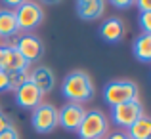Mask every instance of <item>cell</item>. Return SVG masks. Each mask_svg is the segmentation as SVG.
<instances>
[{
	"mask_svg": "<svg viewBox=\"0 0 151 139\" xmlns=\"http://www.w3.org/2000/svg\"><path fill=\"white\" fill-rule=\"evenodd\" d=\"M31 126L37 133H52L59 126V113L58 107H54L52 103L42 101L37 109L31 110Z\"/></svg>",
	"mask_w": 151,
	"mask_h": 139,
	"instance_id": "5b68a950",
	"label": "cell"
},
{
	"mask_svg": "<svg viewBox=\"0 0 151 139\" xmlns=\"http://www.w3.org/2000/svg\"><path fill=\"white\" fill-rule=\"evenodd\" d=\"M134 4L138 6L140 14H144V11H151V0H136Z\"/></svg>",
	"mask_w": 151,
	"mask_h": 139,
	"instance_id": "7402d4cb",
	"label": "cell"
},
{
	"mask_svg": "<svg viewBox=\"0 0 151 139\" xmlns=\"http://www.w3.org/2000/svg\"><path fill=\"white\" fill-rule=\"evenodd\" d=\"M29 82H33L46 95L55 88V74L48 65H37L33 71H29Z\"/></svg>",
	"mask_w": 151,
	"mask_h": 139,
	"instance_id": "30bf717a",
	"label": "cell"
},
{
	"mask_svg": "<svg viewBox=\"0 0 151 139\" xmlns=\"http://www.w3.org/2000/svg\"><path fill=\"white\" fill-rule=\"evenodd\" d=\"M0 92H8V73L0 71Z\"/></svg>",
	"mask_w": 151,
	"mask_h": 139,
	"instance_id": "603a6c76",
	"label": "cell"
},
{
	"mask_svg": "<svg viewBox=\"0 0 151 139\" xmlns=\"http://www.w3.org/2000/svg\"><path fill=\"white\" fill-rule=\"evenodd\" d=\"M128 139H149L151 137V118L147 114H142L130 128H126Z\"/></svg>",
	"mask_w": 151,
	"mask_h": 139,
	"instance_id": "5bb4252c",
	"label": "cell"
},
{
	"mask_svg": "<svg viewBox=\"0 0 151 139\" xmlns=\"http://www.w3.org/2000/svg\"><path fill=\"white\" fill-rule=\"evenodd\" d=\"M17 34L19 31H17V21H15V11L2 8L0 10V42H6Z\"/></svg>",
	"mask_w": 151,
	"mask_h": 139,
	"instance_id": "4fadbf2b",
	"label": "cell"
},
{
	"mask_svg": "<svg viewBox=\"0 0 151 139\" xmlns=\"http://www.w3.org/2000/svg\"><path fill=\"white\" fill-rule=\"evenodd\" d=\"M61 93L69 103L84 105V103H88V101L94 99L96 88H94V82H92V78H90V74L86 73V71L75 69L63 78Z\"/></svg>",
	"mask_w": 151,
	"mask_h": 139,
	"instance_id": "6da1fadb",
	"label": "cell"
},
{
	"mask_svg": "<svg viewBox=\"0 0 151 139\" xmlns=\"http://www.w3.org/2000/svg\"><path fill=\"white\" fill-rule=\"evenodd\" d=\"M59 2H61V0H38V4H40V6H42V4H48V6H54V4H59Z\"/></svg>",
	"mask_w": 151,
	"mask_h": 139,
	"instance_id": "4316f807",
	"label": "cell"
},
{
	"mask_svg": "<svg viewBox=\"0 0 151 139\" xmlns=\"http://www.w3.org/2000/svg\"><path fill=\"white\" fill-rule=\"evenodd\" d=\"M4 61H6V46L0 44V71L4 69Z\"/></svg>",
	"mask_w": 151,
	"mask_h": 139,
	"instance_id": "484cf974",
	"label": "cell"
},
{
	"mask_svg": "<svg viewBox=\"0 0 151 139\" xmlns=\"http://www.w3.org/2000/svg\"><path fill=\"white\" fill-rule=\"evenodd\" d=\"M77 133L81 139H105L109 135V118L100 109L86 110Z\"/></svg>",
	"mask_w": 151,
	"mask_h": 139,
	"instance_id": "7a4b0ae2",
	"label": "cell"
},
{
	"mask_svg": "<svg viewBox=\"0 0 151 139\" xmlns=\"http://www.w3.org/2000/svg\"><path fill=\"white\" fill-rule=\"evenodd\" d=\"M107 2H111L115 8H119V10H126V8L134 6V2H136V0H107Z\"/></svg>",
	"mask_w": 151,
	"mask_h": 139,
	"instance_id": "ffe728a7",
	"label": "cell"
},
{
	"mask_svg": "<svg viewBox=\"0 0 151 139\" xmlns=\"http://www.w3.org/2000/svg\"><path fill=\"white\" fill-rule=\"evenodd\" d=\"M2 2L6 4L8 10H15V8H19L23 2H25V0H2Z\"/></svg>",
	"mask_w": 151,
	"mask_h": 139,
	"instance_id": "cb8c5ba5",
	"label": "cell"
},
{
	"mask_svg": "<svg viewBox=\"0 0 151 139\" xmlns=\"http://www.w3.org/2000/svg\"><path fill=\"white\" fill-rule=\"evenodd\" d=\"M140 27L144 31V34H151V11L140 14Z\"/></svg>",
	"mask_w": 151,
	"mask_h": 139,
	"instance_id": "ac0fdd59",
	"label": "cell"
},
{
	"mask_svg": "<svg viewBox=\"0 0 151 139\" xmlns=\"http://www.w3.org/2000/svg\"><path fill=\"white\" fill-rule=\"evenodd\" d=\"M103 99L109 107L121 105L126 101H134L138 97V86L136 82L128 80V78H121V80H111L103 88Z\"/></svg>",
	"mask_w": 151,
	"mask_h": 139,
	"instance_id": "277c9868",
	"label": "cell"
},
{
	"mask_svg": "<svg viewBox=\"0 0 151 139\" xmlns=\"http://www.w3.org/2000/svg\"><path fill=\"white\" fill-rule=\"evenodd\" d=\"M142 114H144V105H142L140 99H134V101H126V103H121V105L111 107V120L121 130L130 128Z\"/></svg>",
	"mask_w": 151,
	"mask_h": 139,
	"instance_id": "8992f818",
	"label": "cell"
},
{
	"mask_svg": "<svg viewBox=\"0 0 151 139\" xmlns=\"http://www.w3.org/2000/svg\"><path fill=\"white\" fill-rule=\"evenodd\" d=\"M14 95H15V103H17L21 109H27V110L37 109V107L44 101V93H42L33 82H25Z\"/></svg>",
	"mask_w": 151,
	"mask_h": 139,
	"instance_id": "9c48e42d",
	"label": "cell"
},
{
	"mask_svg": "<svg viewBox=\"0 0 151 139\" xmlns=\"http://www.w3.org/2000/svg\"><path fill=\"white\" fill-rule=\"evenodd\" d=\"M100 36L105 42H111V44L122 40V36H124V23H122V19L121 17L105 19L100 25Z\"/></svg>",
	"mask_w": 151,
	"mask_h": 139,
	"instance_id": "7c38bea8",
	"label": "cell"
},
{
	"mask_svg": "<svg viewBox=\"0 0 151 139\" xmlns=\"http://www.w3.org/2000/svg\"><path fill=\"white\" fill-rule=\"evenodd\" d=\"M75 8L81 19L96 21L105 11V0H75Z\"/></svg>",
	"mask_w": 151,
	"mask_h": 139,
	"instance_id": "8fae6325",
	"label": "cell"
},
{
	"mask_svg": "<svg viewBox=\"0 0 151 139\" xmlns=\"http://www.w3.org/2000/svg\"><path fill=\"white\" fill-rule=\"evenodd\" d=\"M15 50L23 55V59H25L29 65L40 61L42 55H44V44H42V40L33 33H21L19 34L17 42H15Z\"/></svg>",
	"mask_w": 151,
	"mask_h": 139,
	"instance_id": "52a82bcc",
	"label": "cell"
},
{
	"mask_svg": "<svg viewBox=\"0 0 151 139\" xmlns=\"http://www.w3.org/2000/svg\"><path fill=\"white\" fill-rule=\"evenodd\" d=\"M86 107L84 105H78V103H69L67 101L61 109H58L59 113V126L67 132H77L78 126H81L82 118L86 114Z\"/></svg>",
	"mask_w": 151,
	"mask_h": 139,
	"instance_id": "ba28073f",
	"label": "cell"
},
{
	"mask_svg": "<svg viewBox=\"0 0 151 139\" xmlns=\"http://www.w3.org/2000/svg\"><path fill=\"white\" fill-rule=\"evenodd\" d=\"M0 139H19V132L15 130V126H12L10 130H6V132L0 133Z\"/></svg>",
	"mask_w": 151,
	"mask_h": 139,
	"instance_id": "44dd1931",
	"label": "cell"
},
{
	"mask_svg": "<svg viewBox=\"0 0 151 139\" xmlns=\"http://www.w3.org/2000/svg\"><path fill=\"white\" fill-rule=\"evenodd\" d=\"M105 139H128V135H126V132H122V130H119V132H113L109 133Z\"/></svg>",
	"mask_w": 151,
	"mask_h": 139,
	"instance_id": "d4e9b609",
	"label": "cell"
},
{
	"mask_svg": "<svg viewBox=\"0 0 151 139\" xmlns=\"http://www.w3.org/2000/svg\"><path fill=\"white\" fill-rule=\"evenodd\" d=\"M14 11H15V21H17L19 33H33L44 21V8L38 2H33V0H25Z\"/></svg>",
	"mask_w": 151,
	"mask_h": 139,
	"instance_id": "3957f363",
	"label": "cell"
},
{
	"mask_svg": "<svg viewBox=\"0 0 151 139\" xmlns=\"http://www.w3.org/2000/svg\"><path fill=\"white\" fill-rule=\"evenodd\" d=\"M29 63L23 59V55L19 53L15 48H6V61H4V69L6 73H15V71L29 69Z\"/></svg>",
	"mask_w": 151,
	"mask_h": 139,
	"instance_id": "9a60e30c",
	"label": "cell"
},
{
	"mask_svg": "<svg viewBox=\"0 0 151 139\" xmlns=\"http://www.w3.org/2000/svg\"><path fill=\"white\" fill-rule=\"evenodd\" d=\"M12 126H14L12 118L8 116L6 113H2V110H0V133H2V132H6V130H10Z\"/></svg>",
	"mask_w": 151,
	"mask_h": 139,
	"instance_id": "d6986e66",
	"label": "cell"
},
{
	"mask_svg": "<svg viewBox=\"0 0 151 139\" xmlns=\"http://www.w3.org/2000/svg\"><path fill=\"white\" fill-rule=\"evenodd\" d=\"M132 51H134V55H136V59H140L142 63H149L151 61V34L142 33L140 36L134 40Z\"/></svg>",
	"mask_w": 151,
	"mask_h": 139,
	"instance_id": "2e32d148",
	"label": "cell"
},
{
	"mask_svg": "<svg viewBox=\"0 0 151 139\" xmlns=\"http://www.w3.org/2000/svg\"><path fill=\"white\" fill-rule=\"evenodd\" d=\"M25 82H29V69L15 71V73H8V92L15 93Z\"/></svg>",
	"mask_w": 151,
	"mask_h": 139,
	"instance_id": "e0dca14e",
	"label": "cell"
}]
</instances>
